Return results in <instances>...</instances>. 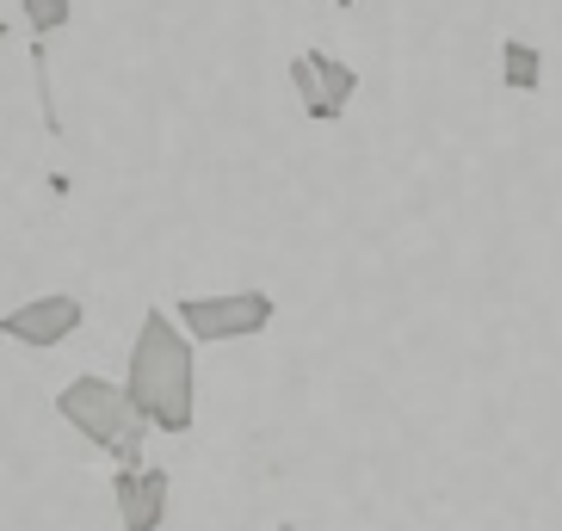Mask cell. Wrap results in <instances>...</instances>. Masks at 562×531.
<instances>
[{
    "label": "cell",
    "mask_w": 562,
    "mask_h": 531,
    "mask_svg": "<svg viewBox=\"0 0 562 531\" xmlns=\"http://www.w3.org/2000/svg\"><path fill=\"white\" fill-rule=\"evenodd\" d=\"M124 396L143 415L149 432L186 439L199 427V347L180 334L173 309H149L136 321L131 365H124Z\"/></svg>",
    "instance_id": "1"
},
{
    "label": "cell",
    "mask_w": 562,
    "mask_h": 531,
    "mask_svg": "<svg viewBox=\"0 0 562 531\" xmlns=\"http://www.w3.org/2000/svg\"><path fill=\"white\" fill-rule=\"evenodd\" d=\"M56 415L81 432L93 451H105L117 470L143 464V439H149V427H143V415L131 408L124 383L100 377V371H81V377H68L63 389H56Z\"/></svg>",
    "instance_id": "2"
},
{
    "label": "cell",
    "mask_w": 562,
    "mask_h": 531,
    "mask_svg": "<svg viewBox=\"0 0 562 531\" xmlns=\"http://www.w3.org/2000/svg\"><path fill=\"white\" fill-rule=\"evenodd\" d=\"M279 303L272 291H192L173 303V321L192 347H223V340H254L272 328Z\"/></svg>",
    "instance_id": "3"
},
{
    "label": "cell",
    "mask_w": 562,
    "mask_h": 531,
    "mask_svg": "<svg viewBox=\"0 0 562 531\" xmlns=\"http://www.w3.org/2000/svg\"><path fill=\"white\" fill-rule=\"evenodd\" d=\"M87 321V303L75 291H44V297H25L19 309L0 316V340H13V347H32V352H50L63 340H75Z\"/></svg>",
    "instance_id": "4"
},
{
    "label": "cell",
    "mask_w": 562,
    "mask_h": 531,
    "mask_svg": "<svg viewBox=\"0 0 562 531\" xmlns=\"http://www.w3.org/2000/svg\"><path fill=\"white\" fill-rule=\"evenodd\" d=\"M112 500L124 531H161L167 526V500H173V476L161 464H136L112 476Z\"/></svg>",
    "instance_id": "5"
},
{
    "label": "cell",
    "mask_w": 562,
    "mask_h": 531,
    "mask_svg": "<svg viewBox=\"0 0 562 531\" xmlns=\"http://www.w3.org/2000/svg\"><path fill=\"white\" fill-rule=\"evenodd\" d=\"M501 87L507 93H538L544 87V50L526 44V37H507L501 44Z\"/></svg>",
    "instance_id": "6"
},
{
    "label": "cell",
    "mask_w": 562,
    "mask_h": 531,
    "mask_svg": "<svg viewBox=\"0 0 562 531\" xmlns=\"http://www.w3.org/2000/svg\"><path fill=\"white\" fill-rule=\"evenodd\" d=\"M310 68H315V87H322L328 112H334V117H347L352 93H359V68L340 63V56H328V50H310Z\"/></svg>",
    "instance_id": "7"
},
{
    "label": "cell",
    "mask_w": 562,
    "mask_h": 531,
    "mask_svg": "<svg viewBox=\"0 0 562 531\" xmlns=\"http://www.w3.org/2000/svg\"><path fill=\"white\" fill-rule=\"evenodd\" d=\"M25 7V25H32V44H50L63 32L68 19H75V0H19Z\"/></svg>",
    "instance_id": "8"
},
{
    "label": "cell",
    "mask_w": 562,
    "mask_h": 531,
    "mask_svg": "<svg viewBox=\"0 0 562 531\" xmlns=\"http://www.w3.org/2000/svg\"><path fill=\"white\" fill-rule=\"evenodd\" d=\"M291 87H297V105L315 117V124H334V112H328V100H322V87H315V68H310V50H297L291 56Z\"/></svg>",
    "instance_id": "9"
},
{
    "label": "cell",
    "mask_w": 562,
    "mask_h": 531,
    "mask_svg": "<svg viewBox=\"0 0 562 531\" xmlns=\"http://www.w3.org/2000/svg\"><path fill=\"white\" fill-rule=\"evenodd\" d=\"M0 37H7V13H0Z\"/></svg>",
    "instance_id": "10"
},
{
    "label": "cell",
    "mask_w": 562,
    "mask_h": 531,
    "mask_svg": "<svg viewBox=\"0 0 562 531\" xmlns=\"http://www.w3.org/2000/svg\"><path fill=\"white\" fill-rule=\"evenodd\" d=\"M334 7H352V0H334Z\"/></svg>",
    "instance_id": "11"
},
{
    "label": "cell",
    "mask_w": 562,
    "mask_h": 531,
    "mask_svg": "<svg viewBox=\"0 0 562 531\" xmlns=\"http://www.w3.org/2000/svg\"><path fill=\"white\" fill-rule=\"evenodd\" d=\"M279 531H291V526H279Z\"/></svg>",
    "instance_id": "12"
}]
</instances>
